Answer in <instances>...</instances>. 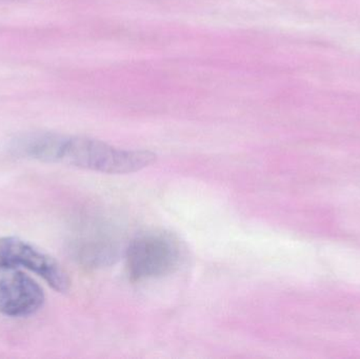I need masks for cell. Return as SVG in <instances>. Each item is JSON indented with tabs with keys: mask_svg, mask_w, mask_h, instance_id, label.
I'll use <instances>...</instances> for the list:
<instances>
[{
	"mask_svg": "<svg viewBox=\"0 0 360 359\" xmlns=\"http://www.w3.org/2000/svg\"><path fill=\"white\" fill-rule=\"evenodd\" d=\"M156 162L153 152L118 149L97 139L65 135L58 162L105 174L139 172Z\"/></svg>",
	"mask_w": 360,
	"mask_h": 359,
	"instance_id": "cell-1",
	"label": "cell"
},
{
	"mask_svg": "<svg viewBox=\"0 0 360 359\" xmlns=\"http://www.w3.org/2000/svg\"><path fill=\"white\" fill-rule=\"evenodd\" d=\"M180 257L176 238L166 232H147L129 244L127 269L131 280L135 282L162 278L179 268Z\"/></svg>",
	"mask_w": 360,
	"mask_h": 359,
	"instance_id": "cell-2",
	"label": "cell"
},
{
	"mask_svg": "<svg viewBox=\"0 0 360 359\" xmlns=\"http://www.w3.org/2000/svg\"><path fill=\"white\" fill-rule=\"evenodd\" d=\"M0 261L34 272L57 292H67L71 285L58 261L18 237L0 238Z\"/></svg>",
	"mask_w": 360,
	"mask_h": 359,
	"instance_id": "cell-3",
	"label": "cell"
},
{
	"mask_svg": "<svg viewBox=\"0 0 360 359\" xmlns=\"http://www.w3.org/2000/svg\"><path fill=\"white\" fill-rule=\"evenodd\" d=\"M44 303L39 285L20 268L0 261V313L25 318L36 313Z\"/></svg>",
	"mask_w": 360,
	"mask_h": 359,
	"instance_id": "cell-4",
	"label": "cell"
},
{
	"mask_svg": "<svg viewBox=\"0 0 360 359\" xmlns=\"http://www.w3.org/2000/svg\"><path fill=\"white\" fill-rule=\"evenodd\" d=\"M68 250L78 265L89 269L110 267L120 257V242L105 230L88 225L73 232Z\"/></svg>",
	"mask_w": 360,
	"mask_h": 359,
	"instance_id": "cell-5",
	"label": "cell"
}]
</instances>
